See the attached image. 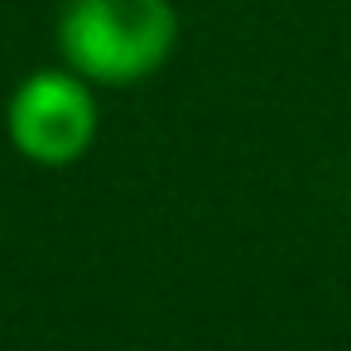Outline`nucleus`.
I'll use <instances>...</instances> for the list:
<instances>
[{"label":"nucleus","mask_w":351,"mask_h":351,"mask_svg":"<svg viewBox=\"0 0 351 351\" xmlns=\"http://www.w3.org/2000/svg\"><path fill=\"white\" fill-rule=\"evenodd\" d=\"M97 135V101L73 73H34L10 97V140L34 164H73Z\"/></svg>","instance_id":"nucleus-2"},{"label":"nucleus","mask_w":351,"mask_h":351,"mask_svg":"<svg viewBox=\"0 0 351 351\" xmlns=\"http://www.w3.org/2000/svg\"><path fill=\"white\" fill-rule=\"evenodd\" d=\"M178 15L169 0H68L58 15V49L77 77L140 82L173 53Z\"/></svg>","instance_id":"nucleus-1"}]
</instances>
